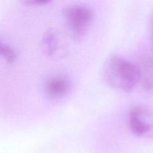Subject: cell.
Here are the masks:
<instances>
[{
  "label": "cell",
  "mask_w": 153,
  "mask_h": 153,
  "mask_svg": "<svg viewBox=\"0 0 153 153\" xmlns=\"http://www.w3.org/2000/svg\"><path fill=\"white\" fill-rule=\"evenodd\" d=\"M0 55L2 56L7 62L12 64L16 58V54L15 51L9 45L2 43L0 40Z\"/></svg>",
  "instance_id": "obj_7"
},
{
  "label": "cell",
  "mask_w": 153,
  "mask_h": 153,
  "mask_svg": "<svg viewBox=\"0 0 153 153\" xmlns=\"http://www.w3.org/2000/svg\"><path fill=\"white\" fill-rule=\"evenodd\" d=\"M71 81L64 75H56L49 78L44 86L46 95L51 100H60L71 89Z\"/></svg>",
  "instance_id": "obj_4"
},
{
  "label": "cell",
  "mask_w": 153,
  "mask_h": 153,
  "mask_svg": "<svg viewBox=\"0 0 153 153\" xmlns=\"http://www.w3.org/2000/svg\"><path fill=\"white\" fill-rule=\"evenodd\" d=\"M128 125L133 134L146 139L153 138V109L145 105L132 108L128 115Z\"/></svg>",
  "instance_id": "obj_3"
},
{
  "label": "cell",
  "mask_w": 153,
  "mask_h": 153,
  "mask_svg": "<svg viewBox=\"0 0 153 153\" xmlns=\"http://www.w3.org/2000/svg\"><path fill=\"white\" fill-rule=\"evenodd\" d=\"M139 72L140 82L143 89L148 93H153V58L145 57L139 67Z\"/></svg>",
  "instance_id": "obj_5"
},
{
  "label": "cell",
  "mask_w": 153,
  "mask_h": 153,
  "mask_svg": "<svg viewBox=\"0 0 153 153\" xmlns=\"http://www.w3.org/2000/svg\"><path fill=\"white\" fill-rule=\"evenodd\" d=\"M70 37L76 42L81 41L87 35L90 25L94 20V12L82 4H71L63 10Z\"/></svg>",
  "instance_id": "obj_2"
},
{
  "label": "cell",
  "mask_w": 153,
  "mask_h": 153,
  "mask_svg": "<svg viewBox=\"0 0 153 153\" xmlns=\"http://www.w3.org/2000/svg\"><path fill=\"white\" fill-rule=\"evenodd\" d=\"M151 23H152V31H153V15L152 16V20H151Z\"/></svg>",
  "instance_id": "obj_9"
},
{
  "label": "cell",
  "mask_w": 153,
  "mask_h": 153,
  "mask_svg": "<svg viewBox=\"0 0 153 153\" xmlns=\"http://www.w3.org/2000/svg\"><path fill=\"white\" fill-rule=\"evenodd\" d=\"M26 4L30 5H43L48 4L52 0H24Z\"/></svg>",
  "instance_id": "obj_8"
},
{
  "label": "cell",
  "mask_w": 153,
  "mask_h": 153,
  "mask_svg": "<svg viewBox=\"0 0 153 153\" xmlns=\"http://www.w3.org/2000/svg\"><path fill=\"white\" fill-rule=\"evenodd\" d=\"M102 75L108 86L123 91H131L140 82L138 67L115 55L106 58L102 67Z\"/></svg>",
  "instance_id": "obj_1"
},
{
  "label": "cell",
  "mask_w": 153,
  "mask_h": 153,
  "mask_svg": "<svg viewBox=\"0 0 153 153\" xmlns=\"http://www.w3.org/2000/svg\"><path fill=\"white\" fill-rule=\"evenodd\" d=\"M41 50L48 57H52L57 53L59 49V40L57 32L52 28H48L42 36Z\"/></svg>",
  "instance_id": "obj_6"
}]
</instances>
